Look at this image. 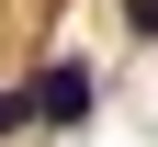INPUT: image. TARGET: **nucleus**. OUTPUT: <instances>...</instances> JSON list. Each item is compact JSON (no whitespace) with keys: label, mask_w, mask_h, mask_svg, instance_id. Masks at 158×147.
Wrapping results in <instances>:
<instances>
[{"label":"nucleus","mask_w":158,"mask_h":147,"mask_svg":"<svg viewBox=\"0 0 158 147\" xmlns=\"http://www.w3.org/2000/svg\"><path fill=\"white\" fill-rule=\"evenodd\" d=\"M23 113H34V124H79V113H90V68H56V79H34V91H23Z\"/></svg>","instance_id":"f257e3e1"}]
</instances>
